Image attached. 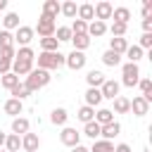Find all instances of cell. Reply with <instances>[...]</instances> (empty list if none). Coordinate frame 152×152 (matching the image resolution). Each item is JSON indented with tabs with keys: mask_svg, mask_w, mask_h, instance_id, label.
<instances>
[{
	"mask_svg": "<svg viewBox=\"0 0 152 152\" xmlns=\"http://www.w3.org/2000/svg\"><path fill=\"white\" fill-rule=\"evenodd\" d=\"M112 121H114V112H112V109L102 107V109H97V112H95V124L107 126V124H112Z\"/></svg>",
	"mask_w": 152,
	"mask_h": 152,
	"instance_id": "cell-23",
	"label": "cell"
},
{
	"mask_svg": "<svg viewBox=\"0 0 152 152\" xmlns=\"http://www.w3.org/2000/svg\"><path fill=\"white\" fill-rule=\"evenodd\" d=\"M131 112H133L135 116H145V114L150 112V104L142 100V95H135V97L131 100Z\"/></svg>",
	"mask_w": 152,
	"mask_h": 152,
	"instance_id": "cell-12",
	"label": "cell"
},
{
	"mask_svg": "<svg viewBox=\"0 0 152 152\" xmlns=\"http://www.w3.org/2000/svg\"><path fill=\"white\" fill-rule=\"evenodd\" d=\"M0 152H7V150H0Z\"/></svg>",
	"mask_w": 152,
	"mask_h": 152,
	"instance_id": "cell-53",
	"label": "cell"
},
{
	"mask_svg": "<svg viewBox=\"0 0 152 152\" xmlns=\"http://www.w3.org/2000/svg\"><path fill=\"white\" fill-rule=\"evenodd\" d=\"M119 90H121V83H119V81H114V78H104V83L100 86L102 100H104V97H107V100H114V97H119Z\"/></svg>",
	"mask_w": 152,
	"mask_h": 152,
	"instance_id": "cell-7",
	"label": "cell"
},
{
	"mask_svg": "<svg viewBox=\"0 0 152 152\" xmlns=\"http://www.w3.org/2000/svg\"><path fill=\"white\" fill-rule=\"evenodd\" d=\"M112 19H114L116 24H126V26H128L131 10H128V7H114V10H112Z\"/></svg>",
	"mask_w": 152,
	"mask_h": 152,
	"instance_id": "cell-22",
	"label": "cell"
},
{
	"mask_svg": "<svg viewBox=\"0 0 152 152\" xmlns=\"http://www.w3.org/2000/svg\"><path fill=\"white\" fill-rule=\"evenodd\" d=\"M138 48H140V50H150V48H152V33H142Z\"/></svg>",
	"mask_w": 152,
	"mask_h": 152,
	"instance_id": "cell-43",
	"label": "cell"
},
{
	"mask_svg": "<svg viewBox=\"0 0 152 152\" xmlns=\"http://www.w3.org/2000/svg\"><path fill=\"white\" fill-rule=\"evenodd\" d=\"M102 64L104 66H121V55H116L112 50H104L102 52Z\"/></svg>",
	"mask_w": 152,
	"mask_h": 152,
	"instance_id": "cell-29",
	"label": "cell"
},
{
	"mask_svg": "<svg viewBox=\"0 0 152 152\" xmlns=\"http://www.w3.org/2000/svg\"><path fill=\"white\" fill-rule=\"evenodd\" d=\"M2 28L12 33V28H19V14L17 12H7L5 19H2Z\"/></svg>",
	"mask_w": 152,
	"mask_h": 152,
	"instance_id": "cell-26",
	"label": "cell"
},
{
	"mask_svg": "<svg viewBox=\"0 0 152 152\" xmlns=\"http://www.w3.org/2000/svg\"><path fill=\"white\" fill-rule=\"evenodd\" d=\"M100 124H95V121H90V124H83V133L81 135H88V138H93V140H97L100 138Z\"/></svg>",
	"mask_w": 152,
	"mask_h": 152,
	"instance_id": "cell-34",
	"label": "cell"
},
{
	"mask_svg": "<svg viewBox=\"0 0 152 152\" xmlns=\"http://www.w3.org/2000/svg\"><path fill=\"white\" fill-rule=\"evenodd\" d=\"M112 10H114V5L107 2V0H100L97 5H93V12H95V19H97V21L112 19Z\"/></svg>",
	"mask_w": 152,
	"mask_h": 152,
	"instance_id": "cell-9",
	"label": "cell"
},
{
	"mask_svg": "<svg viewBox=\"0 0 152 152\" xmlns=\"http://www.w3.org/2000/svg\"><path fill=\"white\" fill-rule=\"evenodd\" d=\"M55 19H50V17H45V14H40V19H38V24L33 26V33H38L40 38H50V36H55Z\"/></svg>",
	"mask_w": 152,
	"mask_h": 152,
	"instance_id": "cell-4",
	"label": "cell"
},
{
	"mask_svg": "<svg viewBox=\"0 0 152 152\" xmlns=\"http://www.w3.org/2000/svg\"><path fill=\"white\" fill-rule=\"evenodd\" d=\"M0 83H2V88H7V90H12L14 86H19L21 81H19V76H14L12 71L10 74H2V78H0Z\"/></svg>",
	"mask_w": 152,
	"mask_h": 152,
	"instance_id": "cell-38",
	"label": "cell"
},
{
	"mask_svg": "<svg viewBox=\"0 0 152 152\" xmlns=\"http://www.w3.org/2000/svg\"><path fill=\"white\" fill-rule=\"evenodd\" d=\"M86 62H88V57H86V52H78V50H71L69 55H64V64L71 69V71H78V69H83L86 66Z\"/></svg>",
	"mask_w": 152,
	"mask_h": 152,
	"instance_id": "cell-5",
	"label": "cell"
},
{
	"mask_svg": "<svg viewBox=\"0 0 152 152\" xmlns=\"http://www.w3.org/2000/svg\"><path fill=\"white\" fill-rule=\"evenodd\" d=\"M2 150H7V152H19V150H21V138L14 135V133H10V135L5 138V147H2Z\"/></svg>",
	"mask_w": 152,
	"mask_h": 152,
	"instance_id": "cell-32",
	"label": "cell"
},
{
	"mask_svg": "<svg viewBox=\"0 0 152 152\" xmlns=\"http://www.w3.org/2000/svg\"><path fill=\"white\" fill-rule=\"evenodd\" d=\"M14 55H17V50H14V48H7V50H0V57H5V59H12V62H14Z\"/></svg>",
	"mask_w": 152,
	"mask_h": 152,
	"instance_id": "cell-46",
	"label": "cell"
},
{
	"mask_svg": "<svg viewBox=\"0 0 152 152\" xmlns=\"http://www.w3.org/2000/svg\"><path fill=\"white\" fill-rule=\"evenodd\" d=\"M10 69H12V59L0 57V76H2V74H10Z\"/></svg>",
	"mask_w": 152,
	"mask_h": 152,
	"instance_id": "cell-45",
	"label": "cell"
},
{
	"mask_svg": "<svg viewBox=\"0 0 152 152\" xmlns=\"http://www.w3.org/2000/svg\"><path fill=\"white\" fill-rule=\"evenodd\" d=\"M36 59H38V69H43V71H52V69L64 66V55L59 50L57 52H40Z\"/></svg>",
	"mask_w": 152,
	"mask_h": 152,
	"instance_id": "cell-2",
	"label": "cell"
},
{
	"mask_svg": "<svg viewBox=\"0 0 152 152\" xmlns=\"http://www.w3.org/2000/svg\"><path fill=\"white\" fill-rule=\"evenodd\" d=\"M104 33H107V24H104V21L93 19V21L88 24V36H90V38H102Z\"/></svg>",
	"mask_w": 152,
	"mask_h": 152,
	"instance_id": "cell-15",
	"label": "cell"
},
{
	"mask_svg": "<svg viewBox=\"0 0 152 152\" xmlns=\"http://www.w3.org/2000/svg\"><path fill=\"white\" fill-rule=\"evenodd\" d=\"M76 119H78V121H83V124H90V121H95V109H93V107H88V104H83V107L76 112Z\"/></svg>",
	"mask_w": 152,
	"mask_h": 152,
	"instance_id": "cell-31",
	"label": "cell"
},
{
	"mask_svg": "<svg viewBox=\"0 0 152 152\" xmlns=\"http://www.w3.org/2000/svg\"><path fill=\"white\" fill-rule=\"evenodd\" d=\"M66 119H69V114H66L64 107H55V109L50 112V121H52L55 126H66Z\"/></svg>",
	"mask_w": 152,
	"mask_h": 152,
	"instance_id": "cell-21",
	"label": "cell"
},
{
	"mask_svg": "<svg viewBox=\"0 0 152 152\" xmlns=\"http://www.w3.org/2000/svg\"><path fill=\"white\" fill-rule=\"evenodd\" d=\"M114 152H131V145H126V142H119V145H114Z\"/></svg>",
	"mask_w": 152,
	"mask_h": 152,
	"instance_id": "cell-49",
	"label": "cell"
},
{
	"mask_svg": "<svg viewBox=\"0 0 152 152\" xmlns=\"http://www.w3.org/2000/svg\"><path fill=\"white\" fill-rule=\"evenodd\" d=\"M59 140L66 147H76V145H81V133L76 128H71V126H64L62 133H59Z\"/></svg>",
	"mask_w": 152,
	"mask_h": 152,
	"instance_id": "cell-6",
	"label": "cell"
},
{
	"mask_svg": "<svg viewBox=\"0 0 152 152\" xmlns=\"http://www.w3.org/2000/svg\"><path fill=\"white\" fill-rule=\"evenodd\" d=\"M121 76H124V78H121V86H126V88H135L138 81H140V66L126 62V64H121Z\"/></svg>",
	"mask_w": 152,
	"mask_h": 152,
	"instance_id": "cell-3",
	"label": "cell"
},
{
	"mask_svg": "<svg viewBox=\"0 0 152 152\" xmlns=\"http://www.w3.org/2000/svg\"><path fill=\"white\" fill-rule=\"evenodd\" d=\"M112 112H116V114H128L131 112V100L128 97H114V109Z\"/></svg>",
	"mask_w": 152,
	"mask_h": 152,
	"instance_id": "cell-30",
	"label": "cell"
},
{
	"mask_svg": "<svg viewBox=\"0 0 152 152\" xmlns=\"http://www.w3.org/2000/svg\"><path fill=\"white\" fill-rule=\"evenodd\" d=\"M55 38H57V43H66V40H71V28H69V26H59V28H55Z\"/></svg>",
	"mask_w": 152,
	"mask_h": 152,
	"instance_id": "cell-40",
	"label": "cell"
},
{
	"mask_svg": "<svg viewBox=\"0 0 152 152\" xmlns=\"http://www.w3.org/2000/svg\"><path fill=\"white\" fill-rule=\"evenodd\" d=\"M83 97H86V104H88V107H93V109L102 102V93H100V88H88Z\"/></svg>",
	"mask_w": 152,
	"mask_h": 152,
	"instance_id": "cell-20",
	"label": "cell"
},
{
	"mask_svg": "<svg viewBox=\"0 0 152 152\" xmlns=\"http://www.w3.org/2000/svg\"><path fill=\"white\" fill-rule=\"evenodd\" d=\"M124 57H126L131 64H138V62L142 59V50H140L138 45H128V48H126V52H124Z\"/></svg>",
	"mask_w": 152,
	"mask_h": 152,
	"instance_id": "cell-28",
	"label": "cell"
},
{
	"mask_svg": "<svg viewBox=\"0 0 152 152\" xmlns=\"http://www.w3.org/2000/svg\"><path fill=\"white\" fill-rule=\"evenodd\" d=\"M142 31H145V33H152V17L142 19Z\"/></svg>",
	"mask_w": 152,
	"mask_h": 152,
	"instance_id": "cell-48",
	"label": "cell"
},
{
	"mask_svg": "<svg viewBox=\"0 0 152 152\" xmlns=\"http://www.w3.org/2000/svg\"><path fill=\"white\" fill-rule=\"evenodd\" d=\"M90 152H114V142H109V140H95L93 142V147H88Z\"/></svg>",
	"mask_w": 152,
	"mask_h": 152,
	"instance_id": "cell-35",
	"label": "cell"
},
{
	"mask_svg": "<svg viewBox=\"0 0 152 152\" xmlns=\"http://www.w3.org/2000/svg\"><path fill=\"white\" fill-rule=\"evenodd\" d=\"M150 12H152V0H145V2H142V19H147Z\"/></svg>",
	"mask_w": 152,
	"mask_h": 152,
	"instance_id": "cell-47",
	"label": "cell"
},
{
	"mask_svg": "<svg viewBox=\"0 0 152 152\" xmlns=\"http://www.w3.org/2000/svg\"><path fill=\"white\" fill-rule=\"evenodd\" d=\"M10 95H12L14 100H19V102H24V100H26V97L31 95V90H28V88H26L24 83H19V86H14V88L10 90Z\"/></svg>",
	"mask_w": 152,
	"mask_h": 152,
	"instance_id": "cell-33",
	"label": "cell"
},
{
	"mask_svg": "<svg viewBox=\"0 0 152 152\" xmlns=\"http://www.w3.org/2000/svg\"><path fill=\"white\" fill-rule=\"evenodd\" d=\"M7 48H14V33L0 28V50H7Z\"/></svg>",
	"mask_w": 152,
	"mask_h": 152,
	"instance_id": "cell-37",
	"label": "cell"
},
{
	"mask_svg": "<svg viewBox=\"0 0 152 152\" xmlns=\"http://www.w3.org/2000/svg\"><path fill=\"white\" fill-rule=\"evenodd\" d=\"M86 83H88V88H100V86L104 83V74L97 71V69H90V71L86 74Z\"/></svg>",
	"mask_w": 152,
	"mask_h": 152,
	"instance_id": "cell-17",
	"label": "cell"
},
{
	"mask_svg": "<svg viewBox=\"0 0 152 152\" xmlns=\"http://www.w3.org/2000/svg\"><path fill=\"white\" fill-rule=\"evenodd\" d=\"M5 138H7V133H2V131H0V150L5 147Z\"/></svg>",
	"mask_w": 152,
	"mask_h": 152,
	"instance_id": "cell-51",
	"label": "cell"
},
{
	"mask_svg": "<svg viewBox=\"0 0 152 152\" xmlns=\"http://www.w3.org/2000/svg\"><path fill=\"white\" fill-rule=\"evenodd\" d=\"M33 26H19L14 33V43H19V48H28V43L33 40Z\"/></svg>",
	"mask_w": 152,
	"mask_h": 152,
	"instance_id": "cell-8",
	"label": "cell"
},
{
	"mask_svg": "<svg viewBox=\"0 0 152 152\" xmlns=\"http://www.w3.org/2000/svg\"><path fill=\"white\" fill-rule=\"evenodd\" d=\"M33 69V62H24V59H14L12 62V74L14 76H28V71Z\"/></svg>",
	"mask_w": 152,
	"mask_h": 152,
	"instance_id": "cell-13",
	"label": "cell"
},
{
	"mask_svg": "<svg viewBox=\"0 0 152 152\" xmlns=\"http://www.w3.org/2000/svg\"><path fill=\"white\" fill-rule=\"evenodd\" d=\"M2 109H5V114H10V116H14V119H17V116L21 114V109H24V102H19V100L10 97V100H5Z\"/></svg>",
	"mask_w": 152,
	"mask_h": 152,
	"instance_id": "cell-14",
	"label": "cell"
},
{
	"mask_svg": "<svg viewBox=\"0 0 152 152\" xmlns=\"http://www.w3.org/2000/svg\"><path fill=\"white\" fill-rule=\"evenodd\" d=\"M14 59H24V62H33V59H36V52H33L31 48H19V50H17V55H14Z\"/></svg>",
	"mask_w": 152,
	"mask_h": 152,
	"instance_id": "cell-41",
	"label": "cell"
},
{
	"mask_svg": "<svg viewBox=\"0 0 152 152\" xmlns=\"http://www.w3.org/2000/svg\"><path fill=\"white\" fill-rule=\"evenodd\" d=\"M2 10H7V0H0V12Z\"/></svg>",
	"mask_w": 152,
	"mask_h": 152,
	"instance_id": "cell-52",
	"label": "cell"
},
{
	"mask_svg": "<svg viewBox=\"0 0 152 152\" xmlns=\"http://www.w3.org/2000/svg\"><path fill=\"white\" fill-rule=\"evenodd\" d=\"M71 152H90L86 145H76V147H71Z\"/></svg>",
	"mask_w": 152,
	"mask_h": 152,
	"instance_id": "cell-50",
	"label": "cell"
},
{
	"mask_svg": "<svg viewBox=\"0 0 152 152\" xmlns=\"http://www.w3.org/2000/svg\"><path fill=\"white\" fill-rule=\"evenodd\" d=\"M57 48H59V43H57L55 36H50V38H40V50H43V52H57Z\"/></svg>",
	"mask_w": 152,
	"mask_h": 152,
	"instance_id": "cell-36",
	"label": "cell"
},
{
	"mask_svg": "<svg viewBox=\"0 0 152 152\" xmlns=\"http://www.w3.org/2000/svg\"><path fill=\"white\" fill-rule=\"evenodd\" d=\"M119 133H121V124H119V121H112V124H107V126L100 128V138H102V140H109V142H112Z\"/></svg>",
	"mask_w": 152,
	"mask_h": 152,
	"instance_id": "cell-11",
	"label": "cell"
},
{
	"mask_svg": "<svg viewBox=\"0 0 152 152\" xmlns=\"http://www.w3.org/2000/svg\"><path fill=\"white\" fill-rule=\"evenodd\" d=\"M126 31H128V26H126V24H116V21H112V26H109L112 38H124V36H126Z\"/></svg>",
	"mask_w": 152,
	"mask_h": 152,
	"instance_id": "cell-39",
	"label": "cell"
},
{
	"mask_svg": "<svg viewBox=\"0 0 152 152\" xmlns=\"http://www.w3.org/2000/svg\"><path fill=\"white\" fill-rule=\"evenodd\" d=\"M43 14L50 17V19H57V14H59V2H57V0H45V2H43Z\"/></svg>",
	"mask_w": 152,
	"mask_h": 152,
	"instance_id": "cell-24",
	"label": "cell"
},
{
	"mask_svg": "<svg viewBox=\"0 0 152 152\" xmlns=\"http://www.w3.org/2000/svg\"><path fill=\"white\" fill-rule=\"evenodd\" d=\"M50 81H52L50 71H43V69H36V66H33V69L28 71V76H26V81H24V86H26L31 93H36V90L45 88Z\"/></svg>",
	"mask_w": 152,
	"mask_h": 152,
	"instance_id": "cell-1",
	"label": "cell"
},
{
	"mask_svg": "<svg viewBox=\"0 0 152 152\" xmlns=\"http://www.w3.org/2000/svg\"><path fill=\"white\" fill-rule=\"evenodd\" d=\"M69 28H71V36H76V33H88V24L81 21V19H74V24H71Z\"/></svg>",
	"mask_w": 152,
	"mask_h": 152,
	"instance_id": "cell-42",
	"label": "cell"
},
{
	"mask_svg": "<svg viewBox=\"0 0 152 152\" xmlns=\"http://www.w3.org/2000/svg\"><path fill=\"white\" fill-rule=\"evenodd\" d=\"M71 45H74V50L83 52V50L90 48V36L88 33H76V36H71Z\"/></svg>",
	"mask_w": 152,
	"mask_h": 152,
	"instance_id": "cell-16",
	"label": "cell"
},
{
	"mask_svg": "<svg viewBox=\"0 0 152 152\" xmlns=\"http://www.w3.org/2000/svg\"><path fill=\"white\" fill-rule=\"evenodd\" d=\"M126 48H128V40H126V38H109V50H112V52H116V55L124 57Z\"/></svg>",
	"mask_w": 152,
	"mask_h": 152,
	"instance_id": "cell-27",
	"label": "cell"
},
{
	"mask_svg": "<svg viewBox=\"0 0 152 152\" xmlns=\"http://www.w3.org/2000/svg\"><path fill=\"white\" fill-rule=\"evenodd\" d=\"M28 128H31V124H28V119H24V116H17V119H12V133L14 135H24V133H28Z\"/></svg>",
	"mask_w": 152,
	"mask_h": 152,
	"instance_id": "cell-18",
	"label": "cell"
},
{
	"mask_svg": "<svg viewBox=\"0 0 152 152\" xmlns=\"http://www.w3.org/2000/svg\"><path fill=\"white\" fill-rule=\"evenodd\" d=\"M76 17L81 19V21H93L95 19V12H93V5L90 2H83V5H78V10H76Z\"/></svg>",
	"mask_w": 152,
	"mask_h": 152,
	"instance_id": "cell-19",
	"label": "cell"
},
{
	"mask_svg": "<svg viewBox=\"0 0 152 152\" xmlns=\"http://www.w3.org/2000/svg\"><path fill=\"white\" fill-rule=\"evenodd\" d=\"M38 147H40V138H38V133H24L21 135V150L24 152H38Z\"/></svg>",
	"mask_w": 152,
	"mask_h": 152,
	"instance_id": "cell-10",
	"label": "cell"
},
{
	"mask_svg": "<svg viewBox=\"0 0 152 152\" xmlns=\"http://www.w3.org/2000/svg\"><path fill=\"white\" fill-rule=\"evenodd\" d=\"M76 10H78V5H76L74 0H66V2H59V14H64L66 19H74V17H76Z\"/></svg>",
	"mask_w": 152,
	"mask_h": 152,
	"instance_id": "cell-25",
	"label": "cell"
},
{
	"mask_svg": "<svg viewBox=\"0 0 152 152\" xmlns=\"http://www.w3.org/2000/svg\"><path fill=\"white\" fill-rule=\"evenodd\" d=\"M138 88H140L142 95H147V93H152V81H150V78H140V81H138Z\"/></svg>",
	"mask_w": 152,
	"mask_h": 152,
	"instance_id": "cell-44",
	"label": "cell"
}]
</instances>
